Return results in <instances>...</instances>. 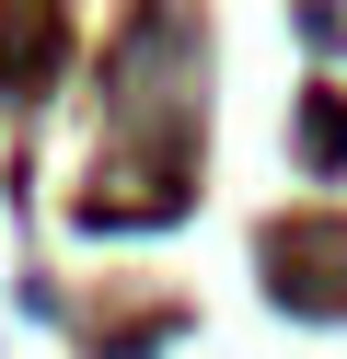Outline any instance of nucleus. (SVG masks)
Returning <instances> with one entry per match:
<instances>
[{"label": "nucleus", "instance_id": "nucleus-1", "mask_svg": "<svg viewBox=\"0 0 347 359\" xmlns=\"http://www.w3.org/2000/svg\"><path fill=\"white\" fill-rule=\"evenodd\" d=\"M313 163H347V104H313Z\"/></svg>", "mask_w": 347, "mask_h": 359}]
</instances>
